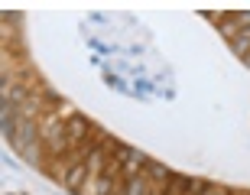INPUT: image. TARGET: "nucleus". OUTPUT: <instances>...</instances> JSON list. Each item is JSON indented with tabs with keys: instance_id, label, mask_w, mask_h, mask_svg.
<instances>
[{
	"instance_id": "0eeeda50",
	"label": "nucleus",
	"mask_w": 250,
	"mask_h": 195,
	"mask_svg": "<svg viewBox=\"0 0 250 195\" xmlns=\"http://www.w3.org/2000/svg\"><path fill=\"white\" fill-rule=\"evenodd\" d=\"M149 195H163V189H159V186H153V192H149Z\"/></svg>"
},
{
	"instance_id": "6e6552de",
	"label": "nucleus",
	"mask_w": 250,
	"mask_h": 195,
	"mask_svg": "<svg viewBox=\"0 0 250 195\" xmlns=\"http://www.w3.org/2000/svg\"><path fill=\"white\" fill-rule=\"evenodd\" d=\"M234 195H250V192H237V189H234Z\"/></svg>"
},
{
	"instance_id": "f257e3e1",
	"label": "nucleus",
	"mask_w": 250,
	"mask_h": 195,
	"mask_svg": "<svg viewBox=\"0 0 250 195\" xmlns=\"http://www.w3.org/2000/svg\"><path fill=\"white\" fill-rule=\"evenodd\" d=\"M91 127H94V124L88 121V117H82V114H72V117L65 121V130H68V147H72V150L84 147V143L91 140Z\"/></svg>"
},
{
	"instance_id": "39448f33",
	"label": "nucleus",
	"mask_w": 250,
	"mask_h": 195,
	"mask_svg": "<svg viewBox=\"0 0 250 195\" xmlns=\"http://www.w3.org/2000/svg\"><path fill=\"white\" fill-rule=\"evenodd\" d=\"M188 189H192V176L176 173V176H172V182L163 189V195H188Z\"/></svg>"
},
{
	"instance_id": "f03ea898",
	"label": "nucleus",
	"mask_w": 250,
	"mask_h": 195,
	"mask_svg": "<svg viewBox=\"0 0 250 195\" xmlns=\"http://www.w3.org/2000/svg\"><path fill=\"white\" fill-rule=\"evenodd\" d=\"M143 173H146L149 182H153V186H159V189H166L169 182H172V176H176V169H169L166 163H159V159H149Z\"/></svg>"
},
{
	"instance_id": "20e7f679",
	"label": "nucleus",
	"mask_w": 250,
	"mask_h": 195,
	"mask_svg": "<svg viewBox=\"0 0 250 195\" xmlns=\"http://www.w3.org/2000/svg\"><path fill=\"white\" fill-rule=\"evenodd\" d=\"M149 192H153V182H149L146 173L143 176H133V179H124L121 195H149Z\"/></svg>"
},
{
	"instance_id": "7ed1b4c3",
	"label": "nucleus",
	"mask_w": 250,
	"mask_h": 195,
	"mask_svg": "<svg viewBox=\"0 0 250 195\" xmlns=\"http://www.w3.org/2000/svg\"><path fill=\"white\" fill-rule=\"evenodd\" d=\"M146 163H149V156H146V153H140V150H133V147H130L127 159H124V179L143 176V169H146Z\"/></svg>"
},
{
	"instance_id": "423d86ee",
	"label": "nucleus",
	"mask_w": 250,
	"mask_h": 195,
	"mask_svg": "<svg viewBox=\"0 0 250 195\" xmlns=\"http://www.w3.org/2000/svg\"><path fill=\"white\" fill-rule=\"evenodd\" d=\"M231 17H234V23H237L241 29H250V10H237V13H231Z\"/></svg>"
}]
</instances>
